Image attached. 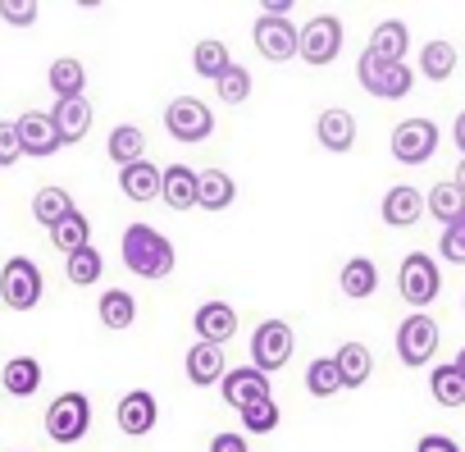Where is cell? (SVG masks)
<instances>
[{"instance_id": "6da1fadb", "label": "cell", "mask_w": 465, "mask_h": 452, "mask_svg": "<svg viewBox=\"0 0 465 452\" xmlns=\"http://www.w3.org/2000/svg\"><path fill=\"white\" fill-rule=\"evenodd\" d=\"M124 266L137 279H164L173 270V243L151 229V224H128L124 229Z\"/></svg>"}, {"instance_id": "7a4b0ae2", "label": "cell", "mask_w": 465, "mask_h": 452, "mask_svg": "<svg viewBox=\"0 0 465 452\" xmlns=\"http://www.w3.org/2000/svg\"><path fill=\"white\" fill-rule=\"evenodd\" d=\"M356 78H361V87H365L370 96H379V101H401V96H411V87H415L411 65H388V60H379V55H370V51L361 55Z\"/></svg>"}, {"instance_id": "3957f363", "label": "cell", "mask_w": 465, "mask_h": 452, "mask_svg": "<svg viewBox=\"0 0 465 452\" xmlns=\"http://www.w3.org/2000/svg\"><path fill=\"white\" fill-rule=\"evenodd\" d=\"M87 429H92V402H87V393H60L46 407V434L55 443H64V447L69 443H83Z\"/></svg>"}, {"instance_id": "277c9868", "label": "cell", "mask_w": 465, "mask_h": 452, "mask_svg": "<svg viewBox=\"0 0 465 452\" xmlns=\"http://www.w3.org/2000/svg\"><path fill=\"white\" fill-rule=\"evenodd\" d=\"M292 352H297V338H292V325H288V320H265V325H256V334H252V366H256L261 375L283 370V366L292 361Z\"/></svg>"}, {"instance_id": "5b68a950", "label": "cell", "mask_w": 465, "mask_h": 452, "mask_svg": "<svg viewBox=\"0 0 465 452\" xmlns=\"http://www.w3.org/2000/svg\"><path fill=\"white\" fill-rule=\"evenodd\" d=\"M42 270L33 256H10L5 270H0V297H5V306L15 311H33L42 302Z\"/></svg>"}, {"instance_id": "8992f818", "label": "cell", "mask_w": 465, "mask_h": 452, "mask_svg": "<svg viewBox=\"0 0 465 452\" xmlns=\"http://www.w3.org/2000/svg\"><path fill=\"white\" fill-rule=\"evenodd\" d=\"M397 288H401V297H406V306H415V311H424L438 293H442V275H438V261L433 256H424V252H411L406 261H401V270H397Z\"/></svg>"}, {"instance_id": "52a82bcc", "label": "cell", "mask_w": 465, "mask_h": 452, "mask_svg": "<svg viewBox=\"0 0 465 452\" xmlns=\"http://www.w3.org/2000/svg\"><path fill=\"white\" fill-rule=\"evenodd\" d=\"M338 51H342V19H333V15L306 19V28L297 33V55L320 69V65H333Z\"/></svg>"}, {"instance_id": "ba28073f", "label": "cell", "mask_w": 465, "mask_h": 452, "mask_svg": "<svg viewBox=\"0 0 465 452\" xmlns=\"http://www.w3.org/2000/svg\"><path fill=\"white\" fill-rule=\"evenodd\" d=\"M433 352H438V325H433V316L411 311L397 325V357H401V366H411V370L415 366H429Z\"/></svg>"}, {"instance_id": "9c48e42d", "label": "cell", "mask_w": 465, "mask_h": 452, "mask_svg": "<svg viewBox=\"0 0 465 452\" xmlns=\"http://www.w3.org/2000/svg\"><path fill=\"white\" fill-rule=\"evenodd\" d=\"M164 128H169V137H178V142H205L210 128H214V115H210L205 101L178 96V101L164 105Z\"/></svg>"}, {"instance_id": "30bf717a", "label": "cell", "mask_w": 465, "mask_h": 452, "mask_svg": "<svg viewBox=\"0 0 465 452\" xmlns=\"http://www.w3.org/2000/svg\"><path fill=\"white\" fill-rule=\"evenodd\" d=\"M438 151V124L433 119H401L392 128V156L401 165H424Z\"/></svg>"}, {"instance_id": "8fae6325", "label": "cell", "mask_w": 465, "mask_h": 452, "mask_svg": "<svg viewBox=\"0 0 465 452\" xmlns=\"http://www.w3.org/2000/svg\"><path fill=\"white\" fill-rule=\"evenodd\" d=\"M15 133H19L24 156H37V160H46V156H55L64 146L60 133H55V124H51V110H24L15 119Z\"/></svg>"}, {"instance_id": "7c38bea8", "label": "cell", "mask_w": 465, "mask_h": 452, "mask_svg": "<svg viewBox=\"0 0 465 452\" xmlns=\"http://www.w3.org/2000/svg\"><path fill=\"white\" fill-rule=\"evenodd\" d=\"M219 393H223V402L228 407H252V402H265V397H274L270 393V375H261L256 366H238V370H228L223 379H219Z\"/></svg>"}, {"instance_id": "4fadbf2b", "label": "cell", "mask_w": 465, "mask_h": 452, "mask_svg": "<svg viewBox=\"0 0 465 452\" xmlns=\"http://www.w3.org/2000/svg\"><path fill=\"white\" fill-rule=\"evenodd\" d=\"M114 420H119V429H124V434L142 438V434H151V429H155V420H160V402H155L146 388H133V393H124V397H119Z\"/></svg>"}, {"instance_id": "5bb4252c", "label": "cell", "mask_w": 465, "mask_h": 452, "mask_svg": "<svg viewBox=\"0 0 465 452\" xmlns=\"http://www.w3.org/2000/svg\"><path fill=\"white\" fill-rule=\"evenodd\" d=\"M252 37H256V46H261V55L265 60H292L297 55V28H292V19H256V28H252Z\"/></svg>"}, {"instance_id": "9a60e30c", "label": "cell", "mask_w": 465, "mask_h": 452, "mask_svg": "<svg viewBox=\"0 0 465 452\" xmlns=\"http://www.w3.org/2000/svg\"><path fill=\"white\" fill-rule=\"evenodd\" d=\"M424 219V192L411 187V183H397L388 187L383 196V224H392V229H411V224Z\"/></svg>"}, {"instance_id": "2e32d148", "label": "cell", "mask_w": 465, "mask_h": 452, "mask_svg": "<svg viewBox=\"0 0 465 452\" xmlns=\"http://www.w3.org/2000/svg\"><path fill=\"white\" fill-rule=\"evenodd\" d=\"M196 334H201V343L223 347L232 334H238V311H232L228 302H205L196 311Z\"/></svg>"}, {"instance_id": "e0dca14e", "label": "cell", "mask_w": 465, "mask_h": 452, "mask_svg": "<svg viewBox=\"0 0 465 452\" xmlns=\"http://www.w3.org/2000/svg\"><path fill=\"white\" fill-rule=\"evenodd\" d=\"M370 55L388 60V65H406V51H411V28L401 19H383L374 33H370Z\"/></svg>"}, {"instance_id": "ac0fdd59", "label": "cell", "mask_w": 465, "mask_h": 452, "mask_svg": "<svg viewBox=\"0 0 465 452\" xmlns=\"http://www.w3.org/2000/svg\"><path fill=\"white\" fill-rule=\"evenodd\" d=\"M51 124H55L60 142H83V137H87V128H92V101H87V96L55 101V110H51Z\"/></svg>"}, {"instance_id": "d6986e66", "label": "cell", "mask_w": 465, "mask_h": 452, "mask_svg": "<svg viewBox=\"0 0 465 452\" xmlns=\"http://www.w3.org/2000/svg\"><path fill=\"white\" fill-rule=\"evenodd\" d=\"M315 133H320V146L333 151V156H342V151L356 146V119H351V110H342V105L324 110L320 124H315Z\"/></svg>"}, {"instance_id": "ffe728a7", "label": "cell", "mask_w": 465, "mask_h": 452, "mask_svg": "<svg viewBox=\"0 0 465 452\" xmlns=\"http://www.w3.org/2000/svg\"><path fill=\"white\" fill-rule=\"evenodd\" d=\"M160 201L169 210H192L196 206V169H187V165L160 169Z\"/></svg>"}, {"instance_id": "44dd1931", "label": "cell", "mask_w": 465, "mask_h": 452, "mask_svg": "<svg viewBox=\"0 0 465 452\" xmlns=\"http://www.w3.org/2000/svg\"><path fill=\"white\" fill-rule=\"evenodd\" d=\"M183 370H187V379H192L196 388H210V384H219V379L228 375V366H223V347H210V343H196V347L187 352V361H183Z\"/></svg>"}, {"instance_id": "7402d4cb", "label": "cell", "mask_w": 465, "mask_h": 452, "mask_svg": "<svg viewBox=\"0 0 465 452\" xmlns=\"http://www.w3.org/2000/svg\"><path fill=\"white\" fill-rule=\"evenodd\" d=\"M232 196H238V183H232V174H223V169L196 174V206H201V210H228Z\"/></svg>"}, {"instance_id": "603a6c76", "label": "cell", "mask_w": 465, "mask_h": 452, "mask_svg": "<svg viewBox=\"0 0 465 452\" xmlns=\"http://www.w3.org/2000/svg\"><path fill=\"white\" fill-rule=\"evenodd\" d=\"M0 384H5L10 397H33L42 388V361L33 357H10L5 370H0Z\"/></svg>"}, {"instance_id": "cb8c5ba5", "label": "cell", "mask_w": 465, "mask_h": 452, "mask_svg": "<svg viewBox=\"0 0 465 452\" xmlns=\"http://www.w3.org/2000/svg\"><path fill=\"white\" fill-rule=\"evenodd\" d=\"M333 366H338L342 388H361V384L370 379V370H374V357H370L365 343H342L338 357H333Z\"/></svg>"}, {"instance_id": "d4e9b609", "label": "cell", "mask_w": 465, "mask_h": 452, "mask_svg": "<svg viewBox=\"0 0 465 452\" xmlns=\"http://www.w3.org/2000/svg\"><path fill=\"white\" fill-rule=\"evenodd\" d=\"M105 151H110V160H114L119 169H128V165L146 160V133H142L137 124H119V128L110 133Z\"/></svg>"}, {"instance_id": "484cf974", "label": "cell", "mask_w": 465, "mask_h": 452, "mask_svg": "<svg viewBox=\"0 0 465 452\" xmlns=\"http://www.w3.org/2000/svg\"><path fill=\"white\" fill-rule=\"evenodd\" d=\"M119 192H124L128 201H155V196H160V169L146 165V160L119 169Z\"/></svg>"}, {"instance_id": "4316f807", "label": "cell", "mask_w": 465, "mask_h": 452, "mask_svg": "<svg viewBox=\"0 0 465 452\" xmlns=\"http://www.w3.org/2000/svg\"><path fill=\"white\" fill-rule=\"evenodd\" d=\"M46 83H51V92H55L60 101H69V96H83V87H87V69H83L74 55H60V60L46 69Z\"/></svg>"}, {"instance_id": "83f0119b", "label": "cell", "mask_w": 465, "mask_h": 452, "mask_svg": "<svg viewBox=\"0 0 465 452\" xmlns=\"http://www.w3.org/2000/svg\"><path fill=\"white\" fill-rule=\"evenodd\" d=\"M374 288H379L374 261H370V256H351V261L342 266V293H347L351 302H365V297H374Z\"/></svg>"}, {"instance_id": "f1b7e54d", "label": "cell", "mask_w": 465, "mask_h": 452, "mask_svg": "<svg viewBox=\"0 0 465 452\" xmlns=\"http://www.w3.org/2000/svg\"><path fill=\"white\" fill-rule=\"evenodd\" d=\"M96 311H101V325L105 329H133V320H137V302H133L128 288H105V297L96 302Z\"/></svg>"}, {"instance_id": "f546056e", "label": "cell", "mask_w": 465, "mask_h": 452, "mask_svg": "<svg viewBox=\"0 0 465 452\" xmlns=\"http://www.w3.org/2000/svg\"><path fill=\"white\" fill-rule=\"evenodd\" d=\"M78 206H74V196L64 192V187H42L37 196H33V219L37 224H46V229H55V224L64 219V215H74Z\"/></svg>"}, {"instance_id": "4dcf8cb0", "label": "cell", "mask_w": 465, "mask_h": 452, "mask_svg": "<svg viewBox=\"0 0 465 452\" xmlns=\"http://www.w3.org/2000/svg\"><path fill=\"white\" fill-rule=\"evenodd\" d=\"M420 74H424L429 83H447V78L456 74V46H451V42H424V51H420Z\"/></svg>"}, {"instance_id": "1f68e13d", "label": "cell", "mask_w": 465, "mask_h": 452, "mask_svg": "<svg viewBox=\"0 0 465 452\" xmlns=\"http://www.w3.org/2000/svg\"><path fill=\"white\" fill-rule=\"evenodd\" d=\"M87 238H92V224H87V215H83V210L64 215V219L55 224V229H51V243H55L64 256L83 252V247H87Z\"/></svg>"}, {"instance_id": "d6a6232c", "label": "cell", "mask_w": 465, "mask_h": 452, "mask_svg": "<svg viewBox=\"0 0 465 452\" xmlns=\"http://www.w3.org/2000/svg\"><path fill=\"white\" fill-rule=\"evenodd\" d=\"M460 210H465V196L456 192V183H433L424 192V215H433L438 224H451Z\"/></svg>"}, {"instance_id": "836d02e7", "label": "cell", "mask_w": 465, "mask_h": 452, "mask_svg": "<svg viewBox=\"0 0 465 452\" xmlns=\"http://www.w3.org/2000/svg\"><path fill=\"white\" fill-rule=\"evenodd\" d=\"M429 388H433V402L438 407H465V379L456 375V366H433L429 375Z\"/></svg>"}, {"instance_id": "e575fe53", "label": "cell", "mask_w": 465, "mask_h": 452, "mask_svg": "<svg viewBox=\"0 0 465 452\" xmlns=\"http://www.w3.org/2000/svg\"><path fill=\"white\" fill-rule=\"evenodd\" d=\"M64 266H69V284H78V288H87V284H96L101 275H105V261H101V252L87 243L83 252H74V256H64Z\"/></svg>"}, {"instance_id": "d590c367", "label": "cell", "mask_w": 465, "mask_h": 452, "mask_svg": "<svg viewBox=\"0 0 465 452\" xmlns=\"http://www.w3.org/2000/svg\"><path fill=\"white\" fill-rule=\"evenodd\" d=\"M192 65H196V74H201V78H219L232 60H228V46H223L219 37H205V42H196Z\"/></svg>"}, {"instance_id": "8d00e7d4", "label": "cell", "mask_w": 465, "mask_h": 452, "mask_svg": "<svg viewBox=\"0 0 465 452\" xmlns=\"http://www.w3.org/2000/svg\"><path fill=\"white\" fill-rule=\"evenodd\" d=\"M214 92H219V101H228V105H242V101L252 96V74H247L242 65H228V69L214 78Z\"/></svg>"}, {"instance_id": "74e56055", "label": "cell", "mask_w": 465, "mask_h": 452, "mask_svg": "<svg viewBox=\"0 0 465 452\" xmlns=\"http://www.w3.org/2000/svg\"><path fill=\"white\" fill-rule=\"evenodd\" d=\"M306 388H311L315 397H333V393L342 388V379H338V366H333V357H315V361L306 366Z\"/></svg>"}, {"instance_id": "f35d334b", "label": "cell", "mask_w": 465, "mask_h": 452, "mask_svg": "<svg viewBox=\"0 0 465 452\" xmlns=\"http://www.w3.org/2000/svg\"><path fill=\"white\" fill-rule=\"evenodd\" d=\"M438 252H442V261H451V266H465V210H460L451 224H442Z\"/></svg>"}, {"instance_id": "ab89813d", "label": "cell", "mask_w": 465, "mask_h": 452, "mask_svg": "<svg viewBox=\"0 0 465 452\" xmlns=\"http://www.w3.org/2000/svg\"><path fill=\"white\" fill-rule=\"evenodd\" d=\"M283 420V411H279V402L274 397H265V402H252V407H242V425L252 429V434H270L274 425Z\"/></svg>"}, {"instance_id": "60d3db41", "label": "cell", "mask_w": 465, "mask_h": 452, "mask_svg": "<svg viewBox=\"0 0 465 452\" xmlns=\"http://www.w3.org/2000/svg\"><path fill=\"white\" fill-rule=\"evenodd\" d=\"M24 160V146H19V133H15V119L0 124V169H10Z\"/></svg>"}, {"instance_id": "b9f144b4", "label": "cell", "mask_w": 465, "mask_h": 452, "mask_svg": "<svg viewBox=\"0 0 465 452\" xmlns=\"http://www.w3.org/2000/svg\"><path fill=\"white\" fill-rule=\"evenodd\" d=\"M0 19H10L15 28H28L37 24V5L33 0H0Z\"/></svg>"}, {"instance_id": "7bdbcfd3", "label": "cell", "mask_w": 465, "mask_h": 452, "mask_svg": "<svg viewBox=\"0 0 465 452\" xmlns=\"http://www.w3.org/2000/svg\"><path fill=\"white\" fill-rule=\"evenodd\" d=\"M415 452H460V443L447 438V434H424V438L415 443Z\"/></svg>"}, {"instance_id": "ee69618b", "label": "cell", "mask_w": 465, "mask_h": 452, "mask_svg": "<svg viewBox=\"0 0 465 452\" xmlns=\"http://www.w3.org/2000/svg\"><path fill=\"white\" fill-rule=\"evenodd\" d=\"M210 452H247V438L242 434H214L210 438Z\"/></svg>"}, {"instance_id": "f6af8a7d", "label": "cell", "mask_w": 465, "mask_h": 452, "mask_svg": "<svg viewBox=\"0 0 465 452\" xmlns=\"http://www.w3.org/2000/svg\"><path fill=\"white\" fill-rule=\"evenodd\" d=\"M451 137H456V146H460V160H465V110L456 115V124H451Z\"/></svg>"}, {"instance_id": "bcb514c9", "label": "cell", "mask_w": 465, "mask_h": 452, "mask_svg": "<svg viewBox=\"0 0 465 452\" xmlns=\"http://www.w3.org/2000/svg\"><path fill=\"white\" fill-rule=\"evenodd\" d=\"M451 183H456V192H460V196H465V160H460V165H456V178H451Z\"/></svg>"}, {"instance_id": "7dc6e473", "label": "cell", "mask_w": 465, "mask_h": 452, "mask_svg": "<svg viewBox=\"0 0 465 452\" xmlns=\"http://www.w3.org/2000/svg\"><path fill=\"white\" fill-rule=\"evenodd\" d=\"M451 366H456V375H460V379H465V347H460V352H456V361H451Z\"/></svg>"}]
</instances>
